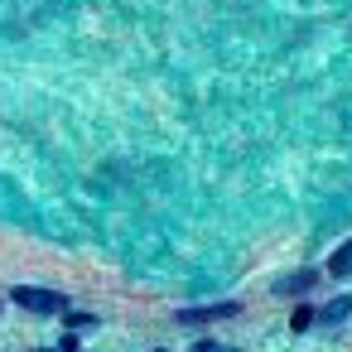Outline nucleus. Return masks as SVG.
I'll use <instances>...</instances> for the list:
<instances>
[{
  "mask_svg": "<svg viewBox=\"0 0 352 352\" xmlns=\"http://www.w3.org/2000/svg\"><path fill=\"white\" fill-rule=\"evenodd\" d=\"M10 299H15L20 309H30V314H63V304H68L58 289H39V285H20Z\"/></svg>",
  "mask_w": 352,
  "mask_h": 352,
  "instance_id": "1",
  "label": "nucleus"
},
{
  "mask_svg": "<svg viewBox=\"0 0 352 352\" xmlns=\"http://www.w3.org/2000/svg\"><path fill=\"white\" fill-rule=\"evenodd\" d=\"M347 309H352V299H338V304H328V309H323V318H342Z\"/></svg>",
  "mask_w": 352,
  "mask_h": 352,
  "instance_id": "3",
  "label": "nucleus"
},
{
  "mask_svg": "<svg viewBox=\"0 0 352 352\" xmlns=\"http://www.w3.org/2000/svg\"><path fill=\"white\" fill-rule=\"evenodd\" d=\"M328 275H352V241H342V246L328 256Z\"/></svg>",
  "mask_w": 352,
  "mask_h": 352,
  "instance_id": "2",
  "label": "nucleus"
}]
</instances>
